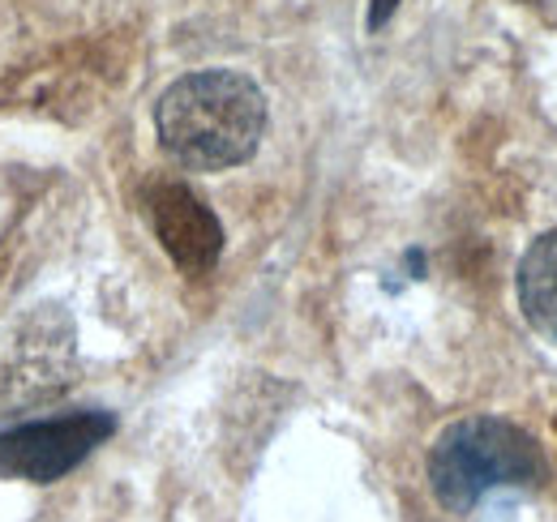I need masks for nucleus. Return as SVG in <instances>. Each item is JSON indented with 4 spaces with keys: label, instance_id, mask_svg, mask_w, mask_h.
Segmentation results:
<instances>
[{
    "label": "nucleus",
    "instance_id": "f257e3e1",
    "mask_svg": "<svg viewBox=\"0 0 557 522\" xmlns=\"http://www.w3.org/2000/svg\"><path fill=\"white\" fill-rule=\"evenodd\" d=\"M159 146L194 172H223L253 159L267 133V95L253 77L207 69L172 82L154 108Z\"/></svg>",
    "mask_w": 557,
    "mask_h": 522
},
{
    "label": "nucleus",
    "instance_id": "f03ea898",
    "mask_svg": "<svg viewBox=\"0 0 557 522\" xmlns=\"http://www.w3.org/2000/svg\"><path fill=\"white\" fill-rule=\"evenodd\" d=\"M545 455L541 446L510 420L468 415L450 424L429 455V484L437 501L455 514L472 510L488 488L502 484H541Z\"/></svg>",
    "mask_w": 557,
    "mask_h": 522
},
{
    "label": "nucleus",
    "instance_id": "7ed1b4c3",
    "mask_svg": "<svg viewBox=\"0 0 557 522\" xmlns=\"http://www.w3.org/2000/svg\"><path fill=\"white\" fill-rule=\"evenodd\" d=\"M116 433V420L108 411H73L57 420H30L9 433H0V475L52 484L70 475L95 446H103Z\"/></svg>",
    "mask_w": 557,
    "mask_h": 522
},
{
    "label": "nucleus",
    "instance_id": "20e7f679",
    "mask_svg": "<svg viewBox=\"0 0 557 522\" xmlns=\"http://www.w3.org/2000/svg\"><path fill=\"white\" fill-rule=\"evenodd\" d=\"M150 223L168 258L185 274H207L223 253V227L214 210L185 185H159L150 194Z\"/></svg>",
    "mask_w": 557,
    "mask_h": 522
},
{
    "label": "nucleus",
    "instance_id": "39448f33",
    "mask_svg": "<svg viewBox=\"0 0 557 522\" xmlns=\"http://www.w3.org/2000/svg\"><path fill=\"white\" fill-rule=\"evenodd\" d=\"M519 304L528 326L557 343V227L519 261Z\"/></svg>",
    "mask_w": 557,
    "mask_h": 522
},
{
    "label": "nucleus",
    "instance_id": "423d86ee",
    "mask_svg": "<svg viewBox=\"0 0 557 522\" xmlns=\"http://www.w3.org/2000/svg\"><path fill=\"white\" fill-rule=\"evenodd\" d=\"M399 9V0H373V9H369V30H377V26H386V17Z\"/></svg>",
    "mask_w": 557,
    "mask_h": 522
}]
</instances>
